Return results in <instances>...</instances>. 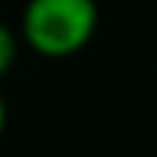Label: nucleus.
<instances>
[{
	"instance_id": "f257e3e1",
	"label": "nucleus",
	"mask_w": 157,
	"mask_h": 157,
	"mask_svg": "<svg viewBox=\"0 0 157 157\" xmlns=\"http://www.w3.org/2000/svg\"><path fill=\"white\" fill-rule=\"evenodd\" d=\"M99 26L96 0H26L19 42L42 58H71L93 42Z\"/></svg>"
},
{
	"instance_id": "7ed1b4c3",
	"label": "nucleus",
	"mask_w": 157,
	"mask_h": 157,
	"mask_svg": "<svg viewBox=\"0 0 157 157\" xmlns=\"http://www.w3.org/2000/svg\"><path fill=\"white\" fill-rule=\"evenodd\" d=\"M3 132H6V99L0 93V138H3Z\"/></svg>"
},
{
	"instance_id": "f03ea898",
	"label": "nucleus",
	"mask_w": 157,
	"mask_h": 157,
	"mask_svg": "<svg viewBox=\"0 0 157 157\" xmlns=\"http://www.w3.org/2000/svg\"><path fill=\"white\" fill-rule=\"evenodd\" d=\"M16 55H19V35L13 32L3 19H0V80H3V77L13 71Z\"/></svg>"
}]
</instances>
